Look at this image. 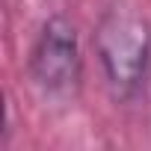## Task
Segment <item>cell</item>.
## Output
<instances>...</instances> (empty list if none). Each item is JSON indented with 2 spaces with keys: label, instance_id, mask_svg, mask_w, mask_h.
<instances>
[{
  "label": "cell",
  "instance_id": "cell-1",
  "mask_svg": "<svg viewBox=\"0 0 151 151\" xmlns=\"http://www.w3.org/2000/svg\"><path fill=\"white\" fill-rule=\"evenodd\" d=\"M92 50L116 104H136L151 80V21L124 3L107 6L92 27Z\"/></svg>",
  "mask_w": 151,
  "mask_h": 151
},
{
  "label": "cell",
  "instance_id": "cell-2",
  "mask_svg": "<svg viewBox=\"0 0 151 151\" xmlns=\"http://www.w3.org/2000/svg\"><path fill=\"white\" fill-rule=\"evenodd\" d=\"M27 77L47 101H68L80 92L83 50L77 24L68 15L53 12L42 21L27 53Z\"/></svg>",
  "mask_w": 151,
  "mask_h": 151
}]
</instances>
